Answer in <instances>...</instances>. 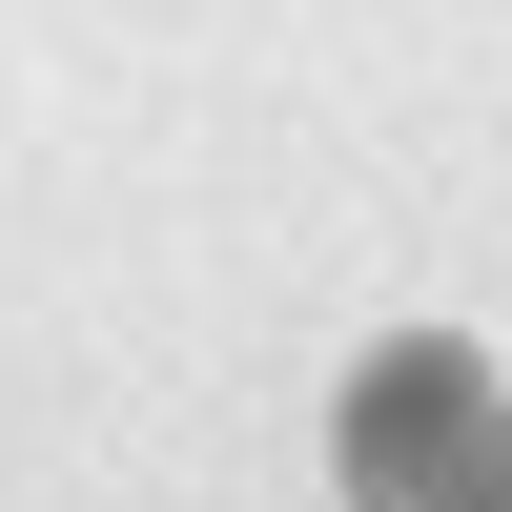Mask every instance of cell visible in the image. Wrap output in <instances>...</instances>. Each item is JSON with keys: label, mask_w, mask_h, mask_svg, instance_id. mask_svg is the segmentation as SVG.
Returning a JSON list of instances; mask_svg holds the SVG:
<instances>
[{"label": "cell", "mask_w": 512, "mask_h": 512, "mask_svg": "<svg viewBox=\"0 0 512 512\" xmlns=\"http://www.w3.org/2000/svg\"><path fill=\"white\" fill-rule=\"evenodd\" d=\"M328 472H349V512H512V390L451 328H390L328 390Z\"/></svg>", "instance_id": "1"}]
</instances>
